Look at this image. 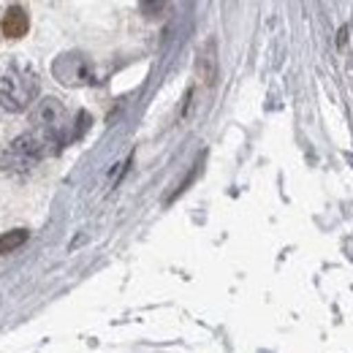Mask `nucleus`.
<instances>
[{
  "instance_id": "f03ea898",
  "label": "nucleus",
  "mask_w": 353,
  "mask_h": 353,
  "mask_svg": "<svg viewBox=\"0 0 353 353\" xmlns=\"http://www.w3.org/2000/svg\"><path fill=\"white\" fill-rule=\"evenodd\" d=\"M36 95V77L33 71H17L8 68L6 74H0V106L8 112H19L30 103V98Z\"/></svg>"
},
{
  "instance_id": "f257e3e1",
  "label": "nucleus",
  "mask_w": 353,
  "mask_h": 353,
  "mask_svg": "<svg viewBox=\"0 0 353 353\" xmlns=\"http://www.w3.org/2000/svg\"><path fill=\"white\" fill-rule=\"evenodd\" d=\"M44 144L39 136L33 133H25L19 139H14L3 152H0V169L3 172H11V174H19V172H28L33 169L41 158H44Z\"/></svg>"
},
{
  "instance_id": "20e7f679",
  "label": "nucleus",
  "mask_w": 353,
  "mask_h": 353,
  "mask_svg": "<svg viewBox=\"0 0 353 353\" xmlns=\"http://www.w3.org/2000/svg\"><path fill=\"white\" fill-rule=\"evenodd\" d=\"M28 231L25 228H14V231H6V234H0V256H8V253H14V250H19L25 242H28Z\"/></svg>"
},
{
  "instance_id": "7ed1b4c3",
  "label": "nucleus",
  "mask_w": 353,
  "mask_h": 353,
  "mask_svg": "<svg viewBox=\"0 0 353 353\" xmlns=\"http://www.w3.org/2000/svg\"><path fill=\"white\" fill-rule=\"evenodd\" d=\"M28 30H30V17L25 14V8L11 6L3 14V36L6 39H22Z\"/></svg>"
}]
</instances>
